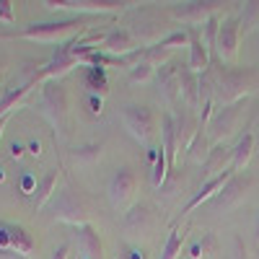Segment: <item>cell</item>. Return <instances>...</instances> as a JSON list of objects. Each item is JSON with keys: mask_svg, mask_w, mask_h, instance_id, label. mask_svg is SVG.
Returning <instances> with one entry per match:
<instances>
[{"mask_svg": "<svg viewBox=\"0 0 259 259\" xmlns=\"http://www.w3.org/2000/svg\"><path fill=\"white\" fill-rule=\"evenodd\" d=\"M153 68H156V65H150L145 57H140L135 65H133V68H130V80H133V83H143V80H148L150 75H153Z\"/></svg>", "mask_w": 259, "mask_h": 259, "instance_id": "cell-26", "label": "cell"}, {"mask_svg": "<svg viewBox=\"0 0 259 259\" xmlns=\"http://www.w3.org/2000/svg\"><path fill=\"white\" fill-rule=\"evenodd\" d=\"M127 254H130L127 259H143V251H140V249H135V246H127Z\"/></svg>", "mask_w": 259, "mask_h": 259, "instance_id": "cell-34", "label": "cell"}, {"mask_svg": "<svg viewBox=\"0 0 259 259\" xmlns=\"http://www.w3.org/2000/svg\"><path fill=\"white\" fill-rule=\"evenodd\" d=\"M41 106H45V114L52 119V124L65 130V124H68V91L62 89L60 80L45 83V89H41Z\"/></svg>", "mask_w": 259, "mask_h": 259, "instance_id": "cell-5", "label": "cell"}, {"mask_svg": "<svg viewBox=\"0 0 259 259\" xmlns=\"http://www.w3.org/2000/svg\"><path fill=\"white\" fill-rule=\"evenodd\" d=\"M187 68L194 75H205L207 68H210V50L205 47L197 26H189V60H187Z\"/></svg>", "mask_w": 259, "mask_h": 259, "instance_id": "cell-11", "label": "cell"}, {"mask_svg": "<svg viewBox=\"0 0 259 259\" xmlns=\"http://www.w3.org/2000/svg\"><path fill=\"white\" fill-rule=\"evenodd\" d=\"M161 138H163V153H166V166L168 171H174L177 166V124H174V117L168 112L163 114L161 119Z\"/></svg>", "mask_w": 259, "mask_h": 259, "instance_id": "cell-19", "label": "cell"}, {"mask_svg": "<svg viewBox=\"0 0 259 259\" xmlns=\"http://www.w3.org/2000/svg\"><path fill=\"white\" fill-rule=\"evenodd\" d=\"M122 122L127 127V133L143 145H148L156 135V114L145 104H127L122 109Z\"/></svg>", "mask_w": 259, "mask_h": 259, "instance_id": "cell-4", "label": "cell"}, {"mask_svg": "<svg viewBox=\"0 0 259 259\" xmlns=\"http://www.w3.org/2000/svg\"><path fill=\"white\" fill-rule=\"evenodd\" d=\"M246 104V99L244 101H236V104H228V106H223V109H218L212 114V122H210V143H221V140H226L233 130H236V122H239V117H241V106Z\"/></svg>", "mask_w": 259, "mask_h": 259, "instance_id": "cell-9", "label": "cell"}, {"mask_svg": "<svg viewBox=\"0 0 259 259\" xmlns=\"http://www.w3.org/2000/svg\"><path fill=\"white\" fill-rule=\"evenodd\" d=\"M210 246H212V236H210V233H205V239H202V241L192 244V249H189V259H200L202 254H207V251H210Z\"/></svg>", "mask_w": 259, "mask_h": 259, "instance_id": "cell-30", "label": "cell"}, {"mask_svg": "<svg viewBox=\"0 0 259 259\" xmlns=\"http://www.w3.org/2000/svg\"><path fill=\"white\" fill-rule=\"evenodd\" d=\"M89 101H91V112H94V114H101V99L89 96Z\"/></svg>", "mask_w": 259, "mask_h": 259, "instance_id": "cell-33", "label": "cell"}, {"mask_svg": "<svg viewBox=\"0 0 259 259\" xmlns=\"http://www.w3.org/2000/svg\"><path fill=\"white\" fill-rule=\"evenodd\" d=\"M57 177H60V171H57V168H52V171H47V174H45V179H41V182L36 184L34 197H31V207H34V210H41V207H45V202L55 194Z\"/></svg>", "mask_w": 259, "mask_h": 259, "instance_id": "cell-20", "label": "cell"}, {"mask_svg": "<svg viewBox=\"0 0 259 259\" xmlns=\"http://www.w3.org/2000/svg\"><path fill=\"white\" fill-rule=\"evenodd\" d=\"M0 24H8V26L16 24V11L11 0H0Z\"/></svg>", "mask_w": 259, "mask_h": 259, "instance_id": "cell-31", "label": "cell"}, {"mask_svg": "<svg viewBox=\"0 0 259 259\" xmlns=\"http://www.w3.org/2000/svg\"><path fill=\"white\" fill-rule=\"evenodd\" d=\"M251 150H254V135L251 133H244V138L239 140V145L233 148V171L246 168V163L251 158Z\"/></svg>", "mask_w": 259, "mask_h": 259, "instance_id": "cell-21", "label": "cell"}, {"mask_svg": "<svg viewBox=\"0 0 259 259\" xmlns=\"http://www.w3.org/2000/svg\"><path fill=\"white\" fill-rule=\"evenodd\" d=\"M187 239V231H179L174 228L168 236H166V241H163V251H161V259H177L182 254V244Z\"/></svg>", "mask_w": 259, "mask_h": 259, "instance_id": "cell-23", "label": "cell"}, {"mask_svg": "<svg viewBox=\"0 0 259 259\" xmlns=\"http://www.w3.org/2000/svg\"><path fill=\"white\" fill-rule=\"evenodd\" d=\"M218 3H182L174 8V16L187 21V24H202L210 16H215Z\"/></svg>", "mask_w": 259, "mask_h": 259, "instance_id": "cell-18", "label": "cell"}, {"mask_svg": "<svg viewBox=\"0 0 259 259\" xmlns=\"http://www.w3.org/2000/svg\"><path fill=\"white\" fill-rule=\"evenodd\" d=\"M0 251H13V254H21L24 259H29L31 251H34L31 233L21 223L0 221Z\"/></svg>", "mask_w": 259, "mask_h": 259, "instance_id": "cell-7", "label": "cell"}, {"mask_svg": "<svg viewBox=\"0 0 259 259\" xmlns=\"http://www.w3.org/2000/svg\"><path fill=\"white\" fill-rule=\"evenodd\" d=\"M256 83V70L254 68H226L221 75L210 78V94L221 104H236L244 101L246 94Z\"/></svg>", "mask_w": 259, "mask_h": 259, "instance_id": "cell-1", "label": "cell"}, {"mask_svg": "<svg viewBox=\"0 0 259 259\" xmlns=\"http://www.w3.org/2000/svg\"><path fill=\"white\" fill-rule=\"evenodd\" d=\"M101 52L114 55V57H124V55L138 52V45H135L133 31H127V29H114V31H109V34L104 36V41H101Z\"/></svg>", "mask_w": 259, "mask_h": 259, "instance_id": "cell-12", "label": "cell"}, {"mask_svg": "<svg viewBox=\"0 0 259 259\" xmlns=\"http://www.w3.org/2000/svg\"><path fill=\"white\" fill-rule=\"evenodd\" d=\"M50 11H57V8H70V11H78V13H114L119 6L117 3H91V0H60V3H52L47 0L45 3Z\"/></svg>", "mask_w": 259, "mask_h": 259, "instance_id": "cell-17", "label": "cell"}, {"mask_svg": "<svg viewBox=\"0 0 259 259\" xmlns=\"http://www.w3.org/2000/svg\"><path fill=\"white\" fill-rule=\"evenodd\" d=\"M256 239H259V221H256Z\"/></svg>", "mask_w": 259, "mask_h": 259, "instance_id": "cell-35", "label": "cell"}, {"mask_svg": "<svg viewBox=\"0 0 259 259\" xmlns=\"http://www.w3.org/2000/svg\"><path fill=\"white\" fill-rule=\"evenodd\" d=\"M68 251H70L68 244H60V246L52 251V259H68Z\"/></svg>", "mask_w": 259, "mask_h": 259, "instance_id": "cell-32", "label": "cell"}, {"mask_svg": "<svg viewBox=\"0 0 259 259\" xmlns=\"http://www.w3.org/2000/svg\"><path fill=\"white\" fill-rule=\"evenodd\" d=\"M239 39H241V21L236 16H228L218 26V39H215V52L223 62H233L239 57Z\"/></svg>", "mask_w": 259, "mask_h": 259, "instance_id": "cell-6", "label": "cell"}, {"mask_svg": "<svg viewBox=\"0 0 259 259\" xmlns=\"http://www.w3.org/2000/svg\"><path fill=\"white\" fill-rule=\"evenodd\" d=\"M89 21L85 18H65V21H45V24H29L18 31H8V39H31V41H68L75 34H80Z\"/></svg>", "mask_w": 259, "mask_h": 259, "instance_id": "cell-2", "label": "cell"}, {"mask_svg": "<svg viewBox=\"0 0 259 259\" xmlns=\"http://www.w3.org/2000/svg\"><path fill=\"white\" fill-rule=\"evenodd\" d=\"M158 89H161V96L174 104L177 99H182V65H174V62H163L158 73Z\"/></svg>", "mask_w": 259, "mask_h": 259, "instance_id": "cell-10", "label": "cell"}, {"mask_svg": "<svg viewBox=\"0 0 259 259\" xmlns=\"http://www.w3.org/2000/svg\"><path fill=\"white\" fill-rule=\"evenodd\" d=\"M259 29V3H246L244 6V18H241V31L249 34Z\"/></svg>", "mask_w": 259, "mask_h": 259, "instance_id": "cell-25", "label": "cell"}, {"mask_svg": "<svg viewBox=\"0 0 259 259\" xmlns=\"http://www.w3.org/2000/svg\"><path fill=\"white\" fill-rule=\"evenodd\" d=\"M101 156V145H85V148H75L73 158L75 161H96Z\"/></svg>", "mask_w": 259, "mask_h": 259, "instance_id": "cell-29", "label": "cell"}, {"mask_svg": "<svg viewBox=\"0 0 259 259\" xmlns=\"http://www.w3.org/2000/svg\"><path fill=\"white\" fill-rule=\"evenodd\" d=\"M228 168H233V150H228L223 145H212L207 158H205V163H202L205 179L218 177V174H223V171H228Z\"/></svg>", "mask_w": 259, "mask_h": 259, "instance_id": "cell-15", "label": "cell"}, {"mask_svg": "<svg viewBox=\"0 0 259 259\" xmlns=\"http://www.w3.org/2000/svg\"><path fill=\"white\" fill-rule=\"evenodd\" d=\"M135 189H138V174L130 166H122L114 171V177L109 182V202L114 207H124L130 200L135 197Z\"/></svg>", "mask_w": 259, "mask_h": 259, "instance_id": "cell-8", "label": "cell"}, {"mask_svg": "<svg viewBox=\"0 0 259 259\" xmlns=\"http://www.w3.org/2000/svg\"><path fill=\"white\" fill-rule=\"evenodd\" d=\"M249 177H239V174H233L228 182H226V187L215 194L212 197V205L215 207H231L233 202H239V200H244V194H246V187H249Z\"/></svg>", "mask_w": 259, "mask_h": 259, "instance_id": "cell-14", "label": "cell"}, {"mask_svg": "<svg viewBox=\"0 0 259 259\" xmlns=\"http://www.w3.org/2000/svg\"><path fill=\"white\" fill-rule=\"evenodd\" d=\"M85 83H89V89H94V91H99V94H106L104 68H89V78H85Z\"/></svg>", "mask_w": 259, "mask_h": 259, "instance_id": "cell-28", "label": "cell"}, {"mask_svg": "<svg viewBox=\"0 0 259 259\" xmlns=\"http://www.w3.org/2000/svg\"><path fill=\"white\" fill-rule=\"evenodd\" d=\"M156 45H158V47H163V50H174V47L189 45V29H182V31H174V34H168V36L158 39Z\"/></svg>", "mask_w": 259, "mask_h": 259, "instance_id": "cell-27", "label": "cell"}, {"mask_svg": "<svg viewBox=\"0 0 259 259\" xmlns=\"http://www.w3.org/2000/svg\"><path fill=\"white\" fill-rule=\"evenodd\" d=\"M52 218L55 221H65L70 226H85L91 218V207L85 202L83 194H78L75 189L65 187L57 197H55V205H52Z\"/></svg>", "mask_w": 259, "mask_h": 259, "instance_id": "cell-3", "label": "cell"}, {"mask_svg": "<svg viewBox=\"0 0 259 259\" xmlns=\"http://www.w3.org/2000/svg\"><path fill=\"white\" fill-rule=\"evenodd\" d=\"M31 85L34 83H26V85H18V89H11L3 99H0V117H6V114H11L16 106L24 101L26 96H29V91H31Z\"/></svg>", "mask_w": 259, "mask_h": 259, "instance_id": "cell-22", "label": "cell"}, {"mask_svg": "<svg viewBox=\"0 0 259 259\" xmlns=\"http://www.w3.org/2000/svg\"><path fill=\"white\" fill-rule=\"evenodd\" d=\"M233 177V168H228V171H223V174H218V177H212V179H205V184L197 189V194L182 207V215H189L194 207H200L202 202H207V200H212L215 194H218L223 187H226V182Z\"/></svg>", "mask_w": 259, "mask_h": 259, "instance_id": "cell-13", "label": "cell"}, {"mask_svg": "<svg viewBox=\"0 0 259 259\" xmlns=\"http://www.w3.org/2000/svg\"><path fill=\"white\" fill-rule=\"evenodd\" d=\"M205 124H197V133H194V140H192V145H189V158L192 161H197V163H205V158H207V138H205Z\"/></svg>", "mask_w": 259, "mask_h": 259, "instance_id": "cell-24", "label": "cell"}, {"mask_svg": "<svg viewBox=\"0 0 259 259\" xmlns=\"http://www.w3.org/2000/svg\"><path fill=\"white\" fill-rule=\"evenodd\" d=\"M75 239L80 249V259H101V239L91 223L75 228Z\"/></svg>", "mask_w": 259, "mask_h": 259, "instance_id": "cell-16", "label": "cell"}]
</instances>
